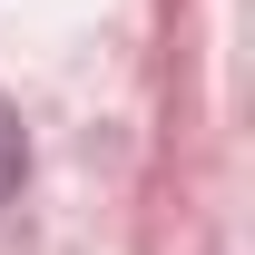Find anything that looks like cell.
<instances>
[{
  "instance_id": "1",
  "label": "cell",
  "mask_w": 255,
  "mask_h": 255,
  "mask_svg": "<svg viewBox=\"0 0 255 255\" xmlns=\"http://www.w3.org/2000/svg\"><path fill=\"white\" fill-rule=\"evenodd\" d=\"M20 177H30V137H20V108L0 98V206L20 196Z\"/></svg>"
}]
</instances>
